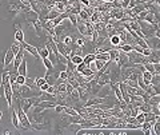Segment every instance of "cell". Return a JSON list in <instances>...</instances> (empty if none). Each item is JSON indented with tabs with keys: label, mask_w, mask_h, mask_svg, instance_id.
Masks as SVG:
<instances>
[{
	"label": "cell",
	"mask_w": 160,
	"mask_h": 135,
	"mask_svg": "<svg viewBox=\"0 0 160 135\" xmlns=\"http://www.w3.org/2000/svg\"><path fill=\"white\" fill-rule=\"evenodd\" d=\"M15 42H17V43L24 42V32H23V30H21L20 24L15 26Z\"/></svg>",
	"instance_id": "cell-7"
},
{
	"label": "cell",
	"mask_w": 160,
	"mask_h": 135,
	"mask_svg": "<svg viewBox=\"0 0 160 135\" xmlns=\"http://www.w3.org/2000/svg\"><path fill=\"white\" fill-rule=\"evenodd\" d=\"M67 17H68V20H71V24H72L73 27L78 26V15L76 14H72V12L68 14V12H67Z\"/></svg>",
	"instance_id": "cell-18"
},
{
	"label": "cell",
	"mask_w": 160,
	"mask_h": 135,
	"mask_svg": "<svg viewBox=\"0 0 160 135\" xmlns=\"http://www.w3.org/2000/svg\"><path fill=\"white\" fill-rule=\"evenodd\" d=\"M95 59H96V55H95V52H94V54H87V55H85V58H83V63L88 66V64L92 63Z\"/></svg>",
	"instance_id": "cell-15"
},
{
	"label": "cell",
	"mask_w": 160,
	"mask_h": 135,
	"mask_svg": "<svg viewBox=\"0 0 160 135\" xmlns=\"http://www.w3.org/2000/svg\"><path fill=\"white\" fill-rule=\"evenodd\" d=\"M16 114H17V118H19L21 130H33L32 124H31V122H29L28 115H27V112L23 111V108L20 107V104H19V107H17V110H16Z\"/></svg>",
	"instance_id": "cell-1"
},
{
	"label": "cell",
	"mask_w": 160,
	"mask_h": 135,
	"mask_svg": "<svg viewBox=\"0 0 160 135\" xmlns=\"http://www.w3.org/2000/svg\"><path fill=\"white\" fill-rule=\"evenodd\" d=\"M95 55H96V59H99V60H104V62H109V60H111L108 51H107V52H100V54H95Z\"/></svg>",
	"instance_id": "cell-13"
},
{
	"label": "cell",
	"mask_w": 160,
	"mask_h": 135,
	"mask_svg": "<svg viewBox=\"0 0 160 135\" xmlns=\"http://www.w3.org/2000/svg\"><path fill=\"white\" fill-rule=\"evenodd\" d=\"M28 20H29V23L32 24L33 27H35V30H36V32H38V35L42 36V35H43V26H42V21H40L39 19H31V17H28Z\"/></svg>",
	"instance_id": "cell-8"
},
{
	"label": "cell",
	"mask_w": 160,
	"mask_h": 135,
	"mask_svg": "<svg viewBox=\"0 0 160 135\" xmlns=\"http://www.w3.org/2000/svg\"><path fill=\"white\" fill-rule=\"evenodd\" d=\"M109 42H111V46H112V47H118V46H120L123 43L119 35H111L109 36Z\"/></svg>",
	"instance_id": "cell-12"
},
{
	"label": "cell",
	"mask_w": 160,
	"mask_h": 135,
	"mask_svg": "<svg viewBox=\"0 0 160 135\" xmlns=\"http://www.w3.org/2000/svg\"><path fill=\"white\" fill-rule=\"evenodd\" d=\"M84 44H85V40H84V39H83V38L76 39V46H78V47H80V48H82Z\"/></svg>",
	"instance_id": "cell-27"
},
{
	"label": "cell",
	"mask_w": 160,
	"mask_h": 135,
	"mask_svg": "<svg viewBox=\"0 0 160 135\" xmlns=\"http://www.w3.org/2000/svg\"><path fill=\"white\" fill-rule=\"evenodd\" d=\"M103 2H109V0H103Z\"/></svg>",
	"instance_id": "cell-31"
},
{
	"label": "cell",
	"mask_w": 160,
	"mask_h": 135,
	"mask_svg": "<svg viewBox=\"0 0 160 135\" xmlns=\"http://www.w3.org/2000/svg\"><path fill=\"white\" fill-rule=\"evenodd\" d=\"M3 134H4V135H8V134H11V131H8V130H5V131H4V133H3Z\"/></svg>",
	"instance_id": "cell-29"
},
{
	"label": "cell",
	"mask_w": 160,
	"mask_h": 135,
	"mask_svg": "<svg viewBox=\"0 0 160 135\" xmlns=\"http://www.w3.org/2000/svg\"><path fill=\"white\" fill-rule=\"evenodd\" d=\"M24 52H26V50L20 46L19 52H17L14 58V71H17V67H19V64L21 63V60H23V58H24Z\"/></svg>",
	"instance_id": "cell-5"
},
{
	"label": "cell",
	"mask_w": 160,
	"mask_h": 135,
	"mask_svg": "<svg viewBox=\"0 0 160 135\" xmlns=\"http://www.w3.org/2000/svg\"><path fill=\"white\" fill-rule=\"evenodd\" d=\"M69 62L72 64H75V66H78V64L83 63V56L82 55H73V56L69 58Z\"/></svg>",
	"instance_id": "cell-16"
},
{
	"label": "cell",
	"mask_w": 160,
	"mask_h": 135,
	"mask_svg": "<svg viewBox=\"0 0 160 135\" xmlns=\"http://www.w3.org/2000/svg\"><path fill=\"white\" fill-rule=\"evenodd\" d=\"M11 116H12V124H14L16 128H20V122H19V118H17L16 111H12Z\"/></svg>",
	"instance_id": "cell-19"
},
{
	"label": "cell",
	"mask_w": 160,
	"mask_h": 135,
	"mask_svg": "<svg viewBox=\"0 0 160 135\" xmlns=\"http://www.w3.org/2000/svg\"><path fill=\"white\" fill-rule=\"evenodd\" d=\"M99 17L101 19V14H100L99 11H95V14H94V15H91L90 19H91L92 23H99V21H97V20H99Z\"/></svg>",
	"instance_id": "cell-20"
},
{
	"label": "cell",
	"mask_w": 160,
	"mask_h": 135,
	"mask_svg": "<svg viewBox=\"0 0 160 135\" xmlns=\"http://www.w3.org/2000/svg\"><path fill=\"white\" fill-rule=\"evenodd\" d=\"M40 102V99L38 96H27V98H24V99H20V107L23 108V111L24 112H28L31 108H32L33 106H35L36 103H39Z\"/></svg>",
	"instance_id": "cell-2"
},
{
	"label": "cell",
	"mask_w": 160,
	"mask_h": 135,
	"mask_svg": "<svg viewBox=\"0 0 160 135\" xmlns=\"http://www.w3.org/2000/svg\"><path fill=\"white\" fill-rule=\"evenodd\" d=\"M45 83V78H36L35 79V84H36V87H40L42 84H44Z\"/></svg>",
	"instance_id": "cell-25"
},
{
	"label": "cell",
	"mask_w": 160,
	"mask_h": 135,
	"mask_svg": "<svg viewBox=\"0 0 160 135\" xmlns=\"http://www.w3.org/2000/svg\"><path fill=\"white\" fill-rule=\"evenodd\" d=\"M104 99H106V98H101V96L91 98V99H88L87 102L84 103V107H92V106H96V104H100L104 102Z\"/></svg>",
	"instance_id": "cell-9"
},
{
	"label": "cell",
	"mask_w": 160,
	"mask_h": 135,
	"mask_svg": "<svg viewBox=\"0 0 160 135\" xmlns=\"http://www.w3.org/2000/svg\"><path fill=\"white\" fill-rule=\"evenodd\" d=\"M54 108H55V111H56L57 114H60V112H63V111H64V106H63V104H59V103L55 104Z\"/></svg>",
	"instance_id": "cell-26"
},
{
	"label": "cell",
	"mask_w": 160,
	"mask_h": 135,
	"mask_svg": "<svg viewBox=\"0 0 160 135\" xmlns=\"http://www.w3.org/2000/svg\"><path fill=\"white\" fill-rule=\"evenodd\" d=\"M107 62H104V60H99V59H95L94 60V67H95V71L99 72L101 68L104 67V64H106Z\"/></svg>",
	"instance_id": "cell-14"
},
{
	"label": "cell",
	"mask_w": 160,
	"mask_h": 135,
	"mask_svg": "<svg viewBox=\"0 0 160 135\" xmlns=\"http://www.w3.org/2000/svg\"><path fill=\"white\" fill-rule=\"evenodd\" d=\"M79 3H80L82 5H84L85 8H88V7L91 5V2H90V0H79Z\"/></svg>",
	"instance_id": "cell-28"
},
{
	"label": "cell",
	"mask_w": 160,
	"mask_h": 135,
	"mask_svg": "<svg viewBox=\"0 0 160 135\" xmlns=\"http://www.w3.org/2000/svg\"><path fill=\"white\" fill-rule=\"evenodd\" d=\"M72 42H73V39L71 38V36H68V35L63 36V43H64L66 46H68V47H71V46H72Z\"/></svg>",
	"instance_id": "cell-23"
},
{
	"label": "cell",
	"mask_w": 160,
	"mask_h": 135,
	"mask_svg": "<svg viewBox=\"0 0 160 135\" xmlns=\"http://www.w3.org/2000/svg\"><path fill=\"white\" fill-rule=\"evenodd\" d=\"M26 78H27V76H23V75H19V74H17L16 80H15V82H16V83L19 84V86H21V84L26 83Z\"/></svg>",
	"instance_id": "cell-24"
},
{
	"label": "cell",
	"mask_w": 160,
	"mask_h": 135,
	"mask_svg": "<svg viewBox=\"0 0 160 135\" xmlns=\"http://www.w3.org/2000/svg\"><path fill=\"white\" fill-rule=\"evenodd\" d=\"M43 60V64L45 66V68H47V71H54L55 70V67H54V64H52V62L50 60V58H44V59H42Z\"/></svg>",
	"instance_id": "cell-17"
},
{
	"label": "cell",
	"mask_w": 160,
	"mask_h": 135,
	"mask_svg": "<svg viewBox=\"0 0 160 135\" xmlns=\"http://www.w3.org/2000/svg\"><path fill=\"white\" fill-rule=\"evenodd\" d=\"M20 46L24 48L28 54H31L33 58H36V59H40V55H39V51H38V48L36 47H33V46H31L28 44V43H26V42H23V43H20Z\"/></svg>",
	"instance_id": "cell-4"
},
{
	"label": "cell",
	"mask_w": 160,
	"mask_h": 135,
	"mask_svg": "<svg viewBox=\"0 0 160 135\" xmlns=\"http://www.w3.org/2000/svg\"><path fill=\"white\" fill-rule=\"evenodd\" d=\"M17 72H19V75L27 76V60H26V58H23L21 63L19 64V67H17Z\"/></svg>",
	"instance_id": "cell-11"
},
{
	"label": "cell",
	"mask_w": 160,
	"mask_h": 135,
	"mask_svg": "<svg viewBox=\"0 0 160 135\" xmlns=\"http://www.w3.org/2000/svg\"><path fill=\"white\" fill-rule=\"evenodd\" d=\"M15 58V52L12 51V48H10L8 51H4V59H3V64H4V67L10 66L11 62L14 60Z\"/></svg>",
	"instance_id": "cell-6"
},
{
	"label": "cell",
	"mask_w": 160,
	"mask_h": 135,
	"mask_svg": "<svg viewBox=\"0 0 160 135\" xmlns=\"http://www.w3.org/2000/svg\"><path fill=\"white\" fill-rule=\"evenodd\" d=\"M2 91L4 93V96H5V100H7V104L10 108H12V98H14V93H12V88H11V84L10 82L4 83L2 86Z\"/></svg>",
	"instance_id": "cell-3"
},
{
	"label": "cell",
	"mask_w": 160,
	"mask_h": 135,
	"mask_svg": "<svg viewBox=\"0 0 160 135\" xmlns=\"http://www.w3.org/2000/svg\"><path fill=\"white\" fill-rule=\"evenodd\" d=\"M2 116H3V111H0V119H2Z\"/></svg>",
	"instance_id": "cell-30"
},
{
	"label": "cell",
	"mask_w": 160,
	"mask_h": 135,
	"mask_svg": "<svg viewBox=\"0 0 160 135\" xmlns=\"http://www.w3.org/2000/svg\"><path fill=\"white\" fill-rule=\"evenodd\" d=\"M152 75H153V74H151L149 71H147V70H144V71L141 72V78H143V80L151 82V79H152Z\"/></svg>",
	"instance_id": "cell-21"
},
{
	"label": "cell",
	"mask_w": 160,
	"mask_h": 135,
	"mask_svg": "<svg viewBox=\"0 0 160 135\" xmlns=\"http://www.w3.org/2000/svg\"><path fill=\"white\" fill-rule=\"evenodd\" d=\"M39 51V55H40V58L42 59H44V58H50V55H51V47H50V44L47 43V46L45 47H43V48H40Z\"/></svg>",
	"instance_id": "cell-10"
},
{
	"label": "cell",
	"mask_w": 160,
	"mask_h": 135,
	"mask_svg": "<svg viewBox=\"0 0 160 135\" xmlns=\"http://www.w3.org/2000/svg\"><path fill=\"white\" fill-rule=\"evenodd\" d=\"M144 66V70H147V71H149L151 74H155V68H153V64L149 63V62H146L143 64Z\"/></svg>",
	"instance_id": "cell-22"
}]
</instances>
